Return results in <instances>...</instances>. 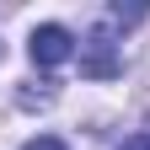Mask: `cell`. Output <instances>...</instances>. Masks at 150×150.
I'll return each mask as SVG.
<instances>
[{
    "label": "cell",
    "instance_id": "1",
    "mask_svg": "<svg viewBox=\"0 0 150 150\" xmlns=\"http://www.w3.org/2000/svg\"><path fill=\"white\" fill-rule=\"evenodd\" d=\"M118 70H123L118 43H112V32H107V27H97V32L81 43V75H86V81H112Z\"/></svg>",
    "mask_w": 150,
    "mask_h": 150
},
{
    "label": "cell",
    "instance_id": "2",
    "mask_svg": "<svg viewBox=\"0 0 150 150\" xmlns=\"http://www.w3.org/2000/svg\"><path fill=\"white\" fill-rule=\"evenodd\" d=\"M27 54H32V64L54 70V64H64L70 54H75V38H70V27H59V22H43V27H32Z\"/></svg>",
    "mask_w": 150,
    "mask_h": 150
},
{
    "label": "cell",
    "instance_id": "3",
    "mask_svg": "<svg viewBox=\"0 0 150 150\" xmlns=\"http://www.w3.org/2000/svg\"><path fill=\"white\" fill-rule=\"evenodd\" d=\"M22 150H70V145H64V139H54V134H38V139H27Z\"/></svg>",
    "mask_w": 150,
    "mask_h": 150
},
{
    "label": "cell",
    "instance_id": "4",
    "mask_svg": "<svg viewBox=\"0 0 150 150\" xmlns=\"http://www.w3.org/2000/svg\"><path fill=\"white\" fill-rule=\"evenodd\" d=\"M118 150H150V129H139V134H129Z\"/></svg>",
    "mask_w": 150,
    "mask_h": 150
}]
</instances>
